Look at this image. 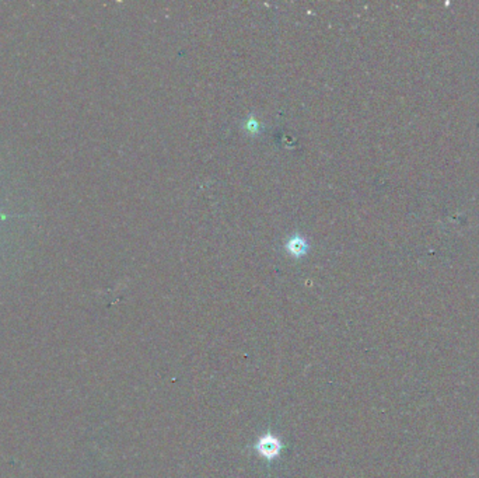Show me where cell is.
<instances>
[{"label":"cell","mask_w":479,"mask_h":478,"mask_svg":"<svg viewBox=\"0 0 479 478\" xmlns=\"http://www.w3.org/2000/svg\"><path fill=\"white\" fill-rule=\"evenodd\" d=\"M288 249L292 251L293 256H301L306 251V245L303 243L301 238L296 237V238H292V240L289 242Z\"/></svg>","instance_id":"obj_1"}]
</instances>
